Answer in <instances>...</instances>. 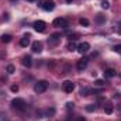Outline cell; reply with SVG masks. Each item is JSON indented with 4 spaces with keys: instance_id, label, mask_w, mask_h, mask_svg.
I'll return each mask as SVG.
<instances>
[{
    "instance_id": "8992f818",
    "label": "cell",
    "mask_w": 121,
    "mask_h": 121,
    "mask_svg": "<svg viewBox=\"0 0 121 121\" xmlns=\"http://www.w3.org/2000/svg\"><path fill=\"white\" fill-rule=\"evenodd\" d=\"M62 89L66 91V93H72V91L75 90V83H72L70 80H65L62 83Z\"/></svg>"
},
{
    "instance_id": "2e32d148",
    "label": "cell",
    "mask_w": 121,
    "mask_h": 121,
    "mask_svg": "<svg viewBox=\"0 0 121 121\" xmlns=\"http://www.w3.org/2000/svg\"><path fill=\"white\" fill-rule=\"evenodd\" d=\"M104 113H106V114H111V113H113V106H111V103H107V104L104 106Z\"/></svg>"
},
{
    "instance_id": "44dd1931",
    "label": "cell",
    "mask_w": 121,
    "mask_h": 121,
    "mask_svg": "<svg viewBox=\"0 0 121 121\" xmlns=\"http://www.w3.org/2000/svg\"><path fill=\"white\" fill-rule=\"evenodd\" d=\"M106 83H104V80H101V79H97L96 82H94V86H99V87H101V86H104Z\"/></svg>"
},
{
    "instance_id": "9a60e30c",
    "label": "cell",
    "mask_w": 121,
    "mask_h": 121,
    "mask_svg": "<svg viewBox=\"0 0 121 121\" xmlns=\"http://www.w3.org/2000/svg\"><path fill=\"white\" fill-rule=\"evenodd\" d=\"M104 21H106V16H103V14H97V16H96V23L103 24Z\"/></svg>"
},
{
    "instance_id": "277c9868",
    "label": "cell",
    "mask_w": 121,
    "mask_h": 121,
    "mask_svg": "<svg viewBox=\"0 0 121 121\" xmlns=\"http://www.w3.org/2000/svg\"><path fill=\"white\" fill-rule=\"evenodd\" d=\"M54 26L59 27V28H68V20L62 18V17H58V18L54 20Z\"/></svg>"
},
{
    "instance_id": "ac0fdd59",
    "label": "cell",
    "mask_w": 121,
    "mask_h": 121,
    "mask_svg": "<svg viewBox=\"0 0 121 121\" xmlns=\"http://www.w3.org/2000/svg\"><path fill=\"white\" fill-rule=\"evenodd\" d=\"M68 49H69V51H75V49H78V45H76V42H69V45H68Z\"/></svg>"
},
{
    "instance_id": "cb8c5ba5",
    "label": "cell",
    "mask_w": 121,
    "mask_h": 121,
    "mask_svg": "<svg viewBox=\"0 0 121 121\" xmlns=\"http://www.w3.org/2000/svg\"><path fill=\"white\" fill-rule=\"evenodd\" d=\"M55 114V110L51 108V110H47V116H54Z\"/></svg>"
},
{
    "instance_id": "ba28073f",
    "label": "cell",
    "mask_w": 121,
    "mask_h": 121,
    "mask_svg": "<svg viewBox=\"0 0 121 121\" xmlns=\"http://www.w3.org/2000/svg\"><path fill=\"white\" fill-rule=\"evenodd\" d=\"M59 38H60V34L55 32V34H52V35L49 37V39H48V44H49L51 47H54V45H56V44L59 42Z\"/></svg>"
},
{
    "instance_id": "d4e9b609",
    "label": "cell",
    "mask_w": 121,
    "mask_h": 121,
    "mask_svg": "<svg viewBox=\"0 0 121 121\" xmlns=\"http://www.w3.org/2000/svg\"><path fill=\"white\" fill-rule=\"evenodd\" d=\"M114 51H116V52H120V54H121V45H117V47H114Z\"/></svg>"
},
{
    "instance_id": "484cf974",
    "label": "cell",
    "mask_w": 121,
    "mask_h": 121,
    "mask_svg": "<svg viewBox=\"0 0 121 121\" xmlns=\"http://www.w3.org/2000/svg\"><path fill=\"white\" fill-rule=\"evenodd\" d=\"M11 91H18V86H17V85L11 86Z\"/></svg>"
},
{
    "instance_id": "8fae6325",
    "label": "cell",
    "mask_w": 121,
    "mask_h": 121,
    "mask_svg": "<svg viewBox=\"0 0 121 121\" xmlns=\"http://www.w3.org/2000/svg\"><path fill=\"white\" fill-rule=\"evenodd\" d=\"M116 75H117V72H116L114 69H111V68H110V69H106V70H104V78H106V79L114 78Z\"/></svg>"
},
{
    "instance_id": "7402d4cb",
    "label": "cell",
    "mask_w": 121,
    "mask_h": 121,
    "mask_svg": "<svg viewBox=\"0 0 121 121\" xmlns=\"http://www.w3.org/2000/svg\"><path fill=\"white\" fill-rule=\"evenodd\" d=\"M96 110V106L94 104H89V106H86V111H89V113H93Z\"/></svg>"
},
{
    "instance_id": "52a82bcc",
    "label": "cell",
    "mask_w": 121,
    "mask_h": 121,
    "mask_svg": "<svg viewBox=\"0 0 121 121\" xmlns=\"http://www.w3.org/2000/svg\"><path fill=\"white\" fill-rule=\"evenodd\" d=\"M32 27H34V30L38 31V32H44V31H45V28H47V24H45L44 21L38 20V21H35V23L32 24Z\"/></svg>"
},
{
    "instance_id": "83f0119b",
    "label": "cell",
    "mask_w": 121,
    "mask_h": 121,
    "mask_svg": "<svg viewBox=\"0 0 121 121\" xmlns=\"http://www.w3.org/2000/svg\"><path fill=\"white\" fill-rule=\"evenodd\" d=\"M78 121H86V118H85V117H79V118H78Z\"/></svg>"
},
{
    "instance_id": "d6986e66",
    "label": "cell",
    "mask_w": 121,
    "mask_h": 121,
    "mask_svg": "<svg viewBox=\"0 0 121 121\" xmlns=\"http://www.w3.org/2000/svg\"><path fill=\"white\" fill-rule=\"evenodd\" d=\"M79 23H80V26H83V27H87V26H89V20H87V18H80Z\"/></svg>"
},
{
    "instance_id": "9c48e42d",
    "label": "cell",
    "mask_w": 121,
    "mask_h": 121,
    "mask_svg": "<svg viewBox=\"0 0 121 121\" xmlns=\"http://www.w3.org/2000/svg\"><path fill=\"white\" fill-rule=\"evenodd\" d=\"M89 49H90V44L89 42H82V44L78 45V52H80V54H86Z\"/></svg>"
},
{
    "instance_id": "7c38bea8",
    "label": "cell",
    "mask_w": 121,
    "mask_h": 121,
    "mask_svg": "<svg viewBox=\"0 0 121 121\" xmlns=\"http://www.w3.org/2000/svg\"><path fill=\"white\" fill-rule=\"evenodd\" d=\"M23 65H24V66H27V68H30L31 65H32V59H31L30 55H26V56L23 58Z\"/></svg>"
},
{
    "instance_id": "f1b7e54d",
    "label": "cell",
    "mask_w": 121,
    "mask_h": 121,
    "mask_svg": "<svg viewBox=\"0 0 121 121\" xmlns=\"http://www.w3.org/2000/svg\"><path fill=\"white\" fill-rule=\"evenodd\" d=\"M72 1H73V0H66V3H72Z\"/></svg>"
},
{
    "instance_id": "7a4b0ae2",
    "label": "cell",
    "mask_w": 121,
    "mask_h": 121,
    "mask_svg": "<svg viewBox=\"0 0 121 121\" xmlns=\"http://www.w3.org/2000/svg\"><path fill=\"white\" fill-rule=\"evenodd\" d=\"M47 89H48V82H47V80H39V82H37L35 86H34L35 93H44Z\"/></svg>"
},
{
    "instance_id": "4fadbf2b",
    "label": "cell",
    "mask_w": 121,
    "mask_h": 121,
    "mask_svg": "<svg viewBox=\"0 0 121 121\" xmlns=\"http://www.w3.org/2000/svg\"><path fill=\"white\" fill-rule=\"evenodd\" d=\"M28 44H30V35L27 34V35H24V37L21 38V41H20V45H21V47H27Z\"/></svg>"
},
{
    "instance_id": "6da1fadb",
    "label": "cell",
    "mask_w": 121,
    "mask_h": 121,
    "mask_svg": "<svg viewBox=\"0 0 121 121\" xmlns=\"http://www.w3.org/2000/svg\"><path fill=\"white\" fill-rule=\"evenodd\" d=\"M11 106H13V108H16V110H18V111H23V110H26V101L23 100V99H14L13 101H11Z\"/></svg>"
},
{
    "instance_id": "603a6c76",
    "label": "cell",
    "mask_w": 121,
    "mask_h": 121,
    "mask_svg": "<svg viewBox=\"0 0 121 121\" xmlns=\"http://www.w3.org/2000/svg\"><path fill=\"white\" fill-rule=\"evenodd\" d=\"M7 72H9V73H14V66H13V65H9V66H7Z\"/></svg>"
},
{
    "instance_id": "5b68a950",
    "label": "cell",
    "mask_w": 121,
    "mask_h": 121,
    "mask_svg": "<svg viewBox=\"0 0 121 121\" xmlns=\"http://www.w3.org/2000/svg\"><path fill=\"white\" fill-rule=\"evenodd\" d=\"M87 63H89V59H87V58H82V59H79L78 60V63H76L78 70H79V72H83V70L87 68Z\"/></svg>"
},
{
    "instance_id": "e0dca14e",
    "label": "cell",
    "mask_w": 121,
    "mask_h": 121,
    "mask_svg": "<svg viewBox=\"0 0 121 121\" xmlns=\"http://www.w3.org/2000/svg\"><path fill=\"white\" fill-rule=\"evenodd\" d=\"M90 93H91V89H89V87H85V89L80 90V94H82V96H89Z\"/></svg>"
},
{
    "instance_id": "4316f807",
    "label": "cell",
    "mask_w": 121,
    "mask_h": 121,
    "mask_svg": "<svg viewBox=\"0 0 121 121\" xmlns=\"http://www.w3.org/2000/svg\"><path fill=\"white\" fill-rule=\"evenodd\" d=\"M66 107H68V110L73 108V103H68V104H66Z\"/></svg>"
},
{
    "instance_id": "30bf717a",
    "label": "cell",
    "mask_w": 121,
    "mask_h": 121,
    "mask_svg": "<svg viewBox=\"0 0 121 121\" xmlns=\"http://www.w3.org/2000/svg\"><path fill=\"white\" fill-rule=\"evenodd\" d=\"M31 48H32V51L34 52H41L42 51V42H39V41H34L32 44H31Z\"/></svg>"
},
{
    "instance_id": "3957f363",
    "label": "cell",
    "mask_w": 121,
    "mask_h": 121,
    "mask_svg": "<svg viewBox=\"0 0 121 121\" xmlns=\"http://www.w3.org/2000/svg\"><path fill=\"white\" fill-rule=\"evenodd\" d=\"M39 6H41L44 10H47V11H52V10L55 9V1H54V0H44V1L39 3Z\"/></svg>"
},
{
    "instance_id": "f546056e",
    "label": "cell",
    "mask_w": 121,
    "mask_h": 121,
    "mask_svg": "<svg viewBox=\"0 0 121 121\" xmlns=\"http://www.w3.org/2000/svg\"><path fill=\"white\" fill-rule=\"evenodd\" d=\"M28 1H35V0H28Z\"/></svg>"
},
{
    "instance_id": "ffe728a7",
    "label": "cell",
    "mask_w": 121,
    "mask_h": 121,
    "mask_svg": "<svg viewBox=\"0 0 121 121\" xmlns=\"http://www.w3.org/2000/svg\"><path fill=\"white\" fill-rule=\"evenodd\" d=\"M101 7H103L104 10H107V9L110 7V3H108L107 0H101Z\"/></svg>"
},
{
    "instance_id": "5bb4252c",
    "label": "cell",
    "mask_w": 121,
    "mask_h": 121,
    "mask_svg": "<svg viewBox=\"0 0 121 121\" xmlns=\"http://www.w3.org/2000/svg\"><path fill=\"white\" fill-rule=\"evenodd\" d=\"M11 38H13V37H11L10 34H4V35H1V42H3V44H9V42L11 41Z\"/></svg>"
}]
</instances>
